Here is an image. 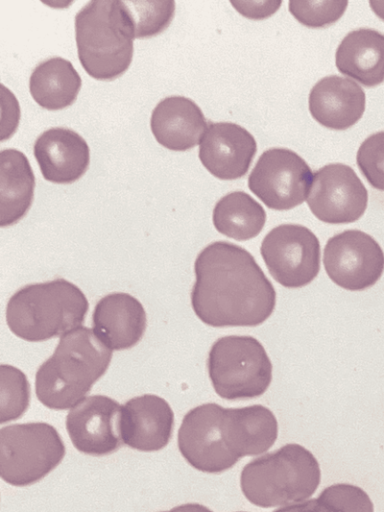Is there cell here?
Returning a JSON list of instances; mask_svg holds the SVG:
<instances>
[{
    "label": "cell",
    "instance_id": "cell-1",
    "mask_svg": "<svg viewBox=\"0 0 384 512\" xmlns=\"http://www.w3.org/2000/svg\"><path fill=\"white\" fill-rule=\"evenodd\" d=\"M194 273L191 306L204 324L252 327L272 315L275 288L246 249L212 242L197 255Z\"/></svg>",
    "mask_w": 384,
    "mask_h": 512
},
{
    "label": "cell",
    "instance_id": "cell-2",
    "mask_svg": "<svg viewBox=\"0 0 384 512\" xmlns=\"http://www.w3.org/2000/svg\"><path fill=\"white\" fill-rule=\"evenodd\" d=\"M112 352L92 328L80 326L64 334L52 355L37 369L38 400L54 410L73 408L105 374Z\"/></svg>",
    "mask_w": 384,
    "mask_h": 512
},
{
    "label": "cell",
    "instance_id": "cell-3",
    "mask_svg": "<svg viewBox=\"0 0 384 512\" xmlns=\"http://www.w3.org/2000/svg\"><path fill=\"white\" fill-rule=\"evenodd\" d=\"M88 308L78 286L57 278L18 289L7 302L5 316L8 328L18 338L41 342L82 326Z\"/></svg>",
    "mask_w": 384,
    "mask_h": 512
},
{
    "label": "cell",
    "instance_id": "cell-4",
    "mask_svg": "<svg viewBox=\"0 0 384 512\" xmlns=\"http://www.w3.org/2000/svg\"><path fill=\"white\" fill-rule=\"evenodd\" d=\"M134 28L124 1L93 0L75 15L79 61L96 80H114L133 58Z\"/></svg>",
    "mask_w": 384,
    "mask_h": 512
},
{
    "label": "cell",
    "instance_id": "cell-5",
    "mask_svg": "<svg viewBox=\"0 0 384 512\" xmlns=\"http://www.w3.org/2000/svg\"><path fill=\"white\" fill-rule=\"evenodd\" d=\"M321 479L320 466L305 447L290 443L247 463L240 486L252 504L271 508L305 501Z\"/></svg>",
    "mask_w": 384,
    "mask_h": 512
},
{
    "label": "cell",
    "instance_id": "cell-6",
    "mask_svg": "<svg viewBox=\"0 0 384 512\" xmlns=\"http://www.w3.org/2000/svg\"><path fill=\"white\" fill-rule=\"evenodd\" d=\"M207 368L214 391L226 400L259 397L272 381V363L265 348L248 335L217 339L208 353Z\"/></svg>",
    "mask_w": 384,
    "mask_h": 512
},
{
    "label": "cell",
    "instance_id": "cell-7",
    "mask_svg": "<svg viewBox=\"0 0 384 512\" xmlns=\"http://www.w3.org/2000/svg\"><path fill=\"white\" fill-rule=\"evenodd\" d=\"M65 446L45 422L12 424L0 430V475L13 486L33 484L62 461Z\"/></svg>",
    "mask_w": 384,
    "mask_h": 512
},
{
    "label": "cell",
    "instance_id": "cell-8",
    "mask_svg": "<svg viewBox=\"0 0 384 512\" xmlns=\"http://www.w3.org/2000/svg\"><path fill=\"white\" fill-rule=\"evenodd\" d=\"M260 252L271 276L286 288L310 284L320 270L319 240L299 224L274 227L262 240Z\"/></svg>",
    "mask_w": 384,
    "mask_h": 512
},
{
    "label": "cell",
    "instance_id": "cell-9",
    "mask_svg": "<svg viewBox=\"0 0 384 512\" xmlns=\"http://www.w3.org/2000/svg\"><path fill=\"white\" fill-rule=\"evenodd\" d=\"M313 173L305 160L286 148L261 154L248 177V187L268 208L289 210L308 197Z\"/></svg>",
    "mask_w": 384,
    "mask_h": 512
},
{
    "label": "cell",
    "instance_id": "cell-10",
    "mask_svg": "<svg viewBox=\"0 0 384 512\" xmlns=\"http://www.w3.org/2000/svg\"><path fill=\"white\" fill-rule=\"evenodd\" d=\"M224 417V407L205 403L188 411L182 420L178 448L185 460L201 472L221 473L239 460L227 445Z\"/></svg>",
    "mask_w": 384,
    "mask_h": 512
},
{
    "label": "cell",
    "instance_id": "cell-11",
    "mask_svg": "<svg viewBox=\"0 0 384 512\" xmlns=\"http://www.w3.org/2000/svg\"><path fill=\"white\" fill-rule=\"evenodd\" d=\"M323 264L336 285L349 291H361L381 278L384 252L369 234L355 229L345 230L327 241Z\"/></svg>",
    "mask_w": 384,
    "mask_h": 512
},
{
    "label": "cell",
    "instance_id": "cell-12",
    "mask_svg": "<svg viewBox=\"0 0 384 512\" xmlns=\"http://www.w3.org/2000/svg\"><path fill=\"white\" fill-rule=\"evenodd\" d=\"M306 201L313 215L322 222L352 223L364 214L368 192L350 166L330 163L313 173Z\"/></svg>",
    "mask_w": 384,
    "mask_h": 512
},
{
    "label": "cell",
    "instance_id": "cell-13",
    "mask_svg": "<svg viewBox=\"0 0 384 512\" xmlns=\"http://www.w3.org/2000/svg\"><path fill=\"white\" fill-rule=\"evenodd\" d=\"M121 407L105 395H91L70 409L66 429L74 447L87 455L103 456L122 444Z\"/></svg>",
    "mask_w": 384,
    "mask_h": 512
},
{
    "label": "cell",
    "instance_id": "cell-14",
    "mask_svg": "<svg viewBox=\"0 0 384 512\" xmlns=\"http://www.w3.org/2000/svg\"><path fill=\"white\" fill-rule=\"evenodd\" d=\"M256 151V140L245 128L216 122L209 123L199 143L198 157L216 178L234 180L247 173Z\"/></svg>",
    "mask_w": 384,
    "mask_h": 512
},
{
    "label": "cell",
    "instance_id": "cell-15",
    "mask_svg": "<svg viewBox=\"0 0 384 512\" xmlns=\"http://www.w3.org/2000/svg\"><path fill=\"white\" fill-rule=\"evenodd\" d=\"M174 413L169 403L154 394L133 397L121 407L123 444L144 452L164 448L172 435Z\"/></svg>",
    "mask_w": 384,
    "mask_h": 512
},
{
    "label": "cell",
    "instance_id": "cell-16",
    "mask_svg": "<svg viewBox=\"0 0 384 512\" xmlns=\"http://www.w3.org/2000/svg\"><path fill=\"white\" fill-rule=\"evenodd\" d=\"M147 326L142 303L125 292L102 297L92 314V330L111 351L134 347L142 339Z\"/></svg>",
    "mask_w": 384,
    "mask_h": 512
},
{
    "label": "cell",
    "instance_id": "cell-17",
    "mask_svg": "<svg viewBox=\"0 0 384 512\" xmlns=\"http://www.w3.org/2000/svg\"><path fill=\"white\" fill-rule=\"evenodd\" d=\"M35 159L45 180L71 184L80 179L90 163L85 139L64 127H53L38 136L33 147Z\"/></svg>",
    "mask_w": 384,
    "mask_h": 512
},
{
    "label": "cell",
    "instance_id": "cell-18",
    "mask_svg": "<svg viewBox=\"0 0 384 512\" xmlns=\"http://www.w3.org/2000/svg\"><path fill=\"white\" fill-rule=\"evenodd\" d=\"M366 97L355 81L338 75L320 79L310 90L308 104L312 117L322 126L345 130L360 120Z\"/></svg>",
    "mask_w": 384,
    "mask_h": 512
},
{
    "label": "cell",
    "instance_id": "cell-19",
    "mask_svg": "<svg viewBox=\"0 0 384 512\" xmlns=\"http://www.w3.org/2000/svg\"><path fill=\"white\" fill-rule=\"evenodd\" d=\"M202 110L184 96H168L153 109L151 131L156 141L172 151H186L200 143L208 128Z\"/></svg>",
    "mask_w": 384,
    "mask_h": 512
},
{
    "label": "cell",
    "instance_id": "cell-20",
    "mask_svg": "<svg viewBox=\"0 0 384 512\" xmlns=\"http://www.w3.org/2000/svg\"><path fill=\"white\" fill-rule=\"evenodd\" d=\"M224 428L227 445L238 459L267 451L278 435L277 419L263 405L225 408Z\"/></svg>",
    "mask_w": 384,
    "mask_h": 512
},
{
    "label": "cell",
    "instance_id": "cell-21",
    "mask_svg": "<svg viewBox=\"0 0 384 512\" xmlns=\"http://www.w3.org/2000/svg\"><path fill=\"white\" fill-rule=\"evenodd\" d=\"M336 67L366 87L384 81V34L370 28L349 32L335 54Z\"/></svg>",
    "mask_w": 384,
    "mask_h": 512
},
{
    "label": "cell",
    "instance_id": "cell-22",
    "mask_svg": "<svg viewBox=\"0 0 384 512\" xmlns=\"http://www.w3.org/2000/svg\"><path fill=\"white\" fill-rule=\"evenodd\" d=\"M35 176L28 158L14 148L0 152V226L19 222L34 197Z\"/></svg>",
    "mask_w": 384,
    "mask_h": 512
},
{
    "label": "cell",
    "instance_id": "cell-23",
    "mask_svg": "<svg viewBox=\"0 0 384 512\" xmlns=\"http://www.w3.org/2000/svg\"><path fill=\"white\" fill-rule=\"evenodd\" d=\"M82 85L72 63L62 57H52L39 63L29 79V90L42 108L55 111L74 103Z\"/></svg>",
    "mask_w": 384,
    "mask_h": 512
},
{
    "label": "cell",
    "instance_id": "cell-24",
    "mask_svg": "<svg viewBox=\"0 0 384 512\" xmlns=\"http://www.w3.org/2000/svg\"><path fill=\"white\" fill-rule=\"evenodd\" d=\"M212 221L219 233L237 241H246L262 231L266 212L249 194L234 191L218 200Z\"/></svg>",
    "mask_w": 384,
    "mask_h": 512
},
{
    "label": "cell",
    "instance_id": "cell-25",
    "mask_svg": "<svg viewBox=\"0 0 384 512\" xmlns=\"http://www.w3.org/2000/svg\"><path fill=\"white\" fill-rule=\"evenodd\" d=\"M30 385L26 375L18 368L0 366V423L18 419L27 410Z\"/></svg>",
    "mask_w": 384,
    "mask_h": 512
},
{
    "label": "cell",
    "instance_id": "cell-26",
    "mask_svg": "<svg viewBox=\"0 0 384 512\" xmlns=\"http://www.w3.org/2000/svg\"><path fill=\"white\" fill-rule=\"evenodd\" d=\"M135 38H148L163 32L175 13L174 1H124Z\"/></svg>",
    "mask_w": 384,
    "mask_h": 512
},
{
    "label": "cell",
    "instance_id": "cell-27",
    "mask_svg": "<svg viewBox=\"0 0 384 512\" xmlns=\"http://www.w3.org/2000/svg\"><path fill=\"white\" fill-rule=\"evenodd\" d=\"M315 509L316 512H374L369 495L347 483L326 487L315 499Z\"/></svg>",
    "mask_w": 384,
    "mask_h": 512
},
{
    "label": "cell",
    "instance_id": "cell-28",
    "mask_svg": "<svg viewBox=\"0 0 384 512\" xmlns=\"http://www.w3.org/2000/svg\"><path fill=\"white\" fill-rule=\"evenodd\" d=\"M289 11L301 24L321 28L338 21L344 14L347 1H289Z\"/></svg>",
    "mask_w": 384,
    "mask_h": 512
},
{
    "label": "cell",
    "instance_id": "cell-29",
    "mask_svg": "<svg viewBox=\"0 0 384 512\" xmlns=\"http://www.w3.org/2000/svg\"><path fill=\"white\" fill-rule=\"evenodd\" d=\"M356 161L370 185L384 191V131L374 133L362 142Z\"/></svg>",
    "mask_w": 384,
    "mask_h": 512
},
{
    "label": "cell",
    "instance_id": "cell-30",
    "mask_svg": "<svg viewBox=\"0 0 384 512\" xmlns=\"http://www.w3.org/2000/svg\"><path fill=\"white\" fill-rule=\"evenodd\" d=\"M230 4L242 16L262 20L272 16L282 5V1H230Z\"/></svg>",
    "mask_w": 384,
    "mask_h": 512
},
{
    "label": "cell",
    "instance_id": "cell-31",
    "mask_svg": "<svg viewBox=\"0 0 384 512\" xmlns=\"http://www.w3.org/2000/svg\"><path fill=\"white\" fill-rule=\"evenodd\" d=\"M273 512H316L315 499L289 504Z\"/></svg>",
    "mask_w": 384,
    "mask_h": 512
},
{
    "label": "cell",
    "instance_id": "cell-32",
    "mask_svg": "<svg viewBox=\"0 0 384 512\" xmlns=\"http://www.w3.org/2000/svg\"><path fill=\"white\" fill-rule=\"evenodd\" d=\"M162 512H213L204 505L198 503H186Z\"/></svg>",
    "mask_w": 384,
    "mask_h": 512
},
{
    "label": "cell",
    "instance_id": "cell-33",
    "mask_svg": "<svg viewBox=\"0 0 384 512\" xmlns=\"http://www.w3.org/2000/svg\"><path fill=\"white\" fill-rule=\"evenodd\" d=\"M372 11L382 20H384V1H369Z\"/></svg>",
    "mask_w": 384,
    "mask_h": 512
},
{
    "label": "cell",
    "instance_id": "cell-34",
    "mask_svg": "<svg viewBox=\"0 0 384 512\" xmlns=\"http://www.w3.org/2000/svg\"><path fill=\"white\" fill-rule=\"evenodd\" d=\"M240 512H245V511H240Z\"/></svg>",
    "mask_w": 384,
    "mask_h": 512
}]
</instances>
